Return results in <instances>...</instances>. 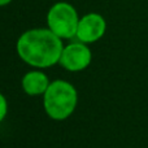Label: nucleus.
Segmentation results:
<instances>
[{
	"instance_id": "f257e3e1",
	"label": "nucleus",
	"mask_w": 148,
	"mask_h": 148,
	"mask_svg": "<svg viewBox=\"0 0 148 148\" xmlns=\"http://www.w3.org/2000/svg\"><path fill=\"white\" fill-rule=\"evenodd\" d=\"M61 38L49 29L27 30L17 40V53L22 61L36 69H46L59 64L61 57Z\"/></svg>"
},
{
	"instance_id": "f03ea898",
	"label": "nucleus",
	"mask_w": 148,
	"mask_h": 148,
	"mask_svg": "<svg viewBox=\"0 0 148 148\" xmlns=\"http://www.w3.org/2000/svg\"><path fill=\"white\" fill-rule=\"evenodd\" d=\"M78 104V92L70 82L57 79L49 83L43 95L46 114L53 121H65L74 113Z\"/></svg>"
},
{
	"instance_id": "7ed1b4c3",
	"label": "nucleus",
	"mask_w": 148,
	"mask_h": 148,
	"mask_svg": "<svg viewBox=\"0 0 148 148\" xmlns=\"http://www.w3.org/2000/svg\"><path fill=\"white\" fill-rule=\"evenodd\" d=\"M48 29L61 39H70L77 35L79 18L75 9L68 3H57L47 14Z\"/></svg>"
},
{
	"instance_id": "20e7f679",
	"label": "nucleus",
	"mask_w": 148,
	"mask_h": 148,
	"mask_svg": "<svg viewBox=\"0 0 148 148\" xmlns=\"http://www.w3.org/2000/svg\"><path fill=\"white\" fill-rule=\"evenodd\" d=\"M91 49L82 42H77L64 47L59 64L68 72H81L91 64Z\"/></svg>"
},
{
	"instance_id": "39448f33",
	"label": "nucleus",
	"mask_w": 148,
	"mask_h": 148,
	"mask_svg": "<svg viewBox=\"0 0 148 148\" xmlns=\"http://www.w3.org/2000/svg\"><path fill=\"white\" fill-rule=\"evenodd\" d=\"M107 30V23L103 16L97 13H90L79 20L77 29V38L79 42L87 44L99 40Z\"/></svg>"
},
{
	"instance_id": "423d86ee",
	"label": "nucleus",
	"mask_w": 148,
	"mask_h": 148,
	"mask_svg": "<svg viewBox=\"0 0 148 148\" xmlns=\"http://www.w3.org/2000/svg\"><path fill=\"white\" fill-rule=\"evenodd\" d=\"M49 79L46 73L40 70H31L22 77V90L29 96H43L49 86Z\"/></svg>"
},
{
	"instance_id": "0eeeda50",
	"label": "nucleus",
	"mask_w": 148,
	"mask_h": 148,
	"mask_svg": "<svg viewBox=\"0 0 148 148\" xmlns=\"http://www.w3.org/2000/svg\"><path fill=\"white\" fill-rule=\"evenodd\" d=\"M8 114V101H7V97L0 92V123L5 120Z\"/></svg>"
},
{
	"instance_id": "6e6552de",
	"label": "nucleus",
	"mask_w": 148,
	"mask_h": 148,
	"mask_svg": "<svg viewBox=\"0 0 148 148\" xmlns=\"http://www.w3.org/2000/svg\"><path fill=\"white\" fill-rule=\"evenodd\" d=\"M10 1H12V0H0V7H3V5H7V4H9Z\"/></svg>"
}]
</instances>
